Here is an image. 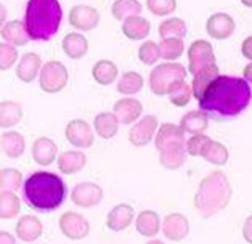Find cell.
I'll return each mask as SVG.
<instances>
[{"label": "cell", "instance_id": "obj_45", "mask_svg": "<svg viewBox=\"0 0 252 244\" xmlns=\"http://www.w3.org/2000/svg\"><path fill=\"white\" fill-rule=\"evenodd\" d=\"M241 53H243V57L246 60H249L251 63H252V35H249V37H246L243 40V44H241Z\"/></svg>", "mask_w": 252, "mask_h": 244}, {"label": "cell", "instance_id": "obj_10", "mask_svg": "<svg viewBox=\"0 0 252 244\" xmlns=\"http://www.w3.org/2000/svg\"><path fill=\"white\" fill-rule=\"evenodd\" d=\"M103 188L94 182L77 183L71 191V201L81 209H90V207L98 206L103 201Z\"/></svg>", "mask_w": 252, "mask_h": 244}, {"label": "cell", "instance_id": "obj_42", "mask_svg": "<svg viewBox=\"0 0 252 244\" xmlns=\"http://www.w3.org/2000/svg\"><path fill=\"white\" fill-rule=\"evenodd\" d=\"M146 8L156 16H167L177 10L175 0H146Z\"/></svg>", "mask_w": 252, "mask_h": 244}, {"label": "cell", "instance_id": "obj_26", "mask_svg": "<svg viewBox=\"0 0 252 244\" xmlns=\"http://www.w3.org/2000/svg\"><path fill=\"white\" fill-rule=\"evenodd\" d=\"M122 32L130 40H143L151 32V23L143 16H130L122 21Z\"/></svg>", "mask_w": 252, "mask_h": 244}, {"label": "cell", "instance_id": "obj_3", "mask_svg": "<svg viewBox=\"0 0 252 244\" xmlns=\"http://www.w3.org/2000/svg\"><path fill=\"white\" fill-rule=\"evenodd\" d=\"M63 21V8L57 0H29L23 24L29 40H50Z\"/></svg>", "mask_w": 252, "mask_h": 244}, {"label": "cell", "instance_id": "obj_47", "mask_svg": "<svg viewBox=\"0 0 252 244\" xmlns=\"http://www.w3.org/2000/svg\"><path fill=\"white\" fill-rule=\"evenodd\" d=\"M243 79L246 82H248L249 85L252 84V63H249V64H246L244 66V69H243Z\"/></svg>", "mask_w": 252, "mask_h": 244}, {"label": "cell", "instance_id": "obj_11", "mask_svg": "<svg viewBox=\"0 0 252 244\" xmlns=\"http://www.w3.org/2000/svg\"><path fill=\"white\" fill-rule=\"evenodd\" d=\"M158 127L159 121L156 116L146 114L145 118H141L132 125L130 132H128V142L133 146H137V148H143V146L150 145L155 140Z\"/></svg>", "mask_w": 252, "mask_h": 244}, {"label": "cell", "instance_id": "obj_46", "mask_svg": "<svg viewBox=\"0 0 252 244\" xmlns=\"http://www.w3.org/2000/svg\"><path fill=\"white\" fill-rule=\"evenodd\" d=\"M0 244H16V238L10 231L0 230Z\"/></svg>", "mask_w": 252, "mask_h": 244}, {"label": "cell", "instance_id": "obj_1", "mask_svg": "<svg viewBox=\"0 0 252 244\" xmlns=\"http://www.w3.org/2000/svg\"><path fill=\"white\" fill-rule=\"evenodd\" d=\"M252 90L243 77L219 76L202 92L199 109L209 118L230 119L239 116L251 105Z\"/></svg>", "mask_w": 252, "mask_h": 244}, {"label": "cell", "instance_id": "obj_48", "mask_svg": "<svg viewBox=\"0 0 252 244\" xmlns=\"http://www.w3.org/2000/svg\"><path fill=\"white\" fill-rule=\"evenodd\" d=\"M7 16H8V10L5 7L3 3H0V29L5 26V23H7Z\"/></svg>", "mask_w": 252, "mask_h": 244}, {"label": "cell", "instance_id": "obj_9", "mask_svg": "<svg viewBox=\"0 0 252 244\" xmlns=\"http://www.w3.org/2000/svg\"><path fill=\"white\" fill-rule=\"evenodd\" d=\"M64 137L74 148H79V151L89 150L95 142L94 129L84 119H72L67 122L64 127Z\"/></svg>", "mask_w": 252, "mask_h": 244}, {"label": "cell", "instance_id": "obj_43", "mask_svg": "<svg viewBox=\"0 0 252 244\" xmlns=\"http://www.w3.org/2000/svg\"><path fill=\"white\" fill-rule=\"evenodd\" d=\"M209 140H212V138L204 135V133H199V135H191V138H188L187 143H185L187 154L194 156V157H201V152H202V150H204V146L209 143Z\"/></svg>", "mask_w": 252, "mask_h": 244}, {"label": "cell", "instance_id": "obj_18", "mask_svg": "<svg viewBox=\"0 0 252 244\" xmlns=\"http://www.w3.org/2000/svg\"><path fill=\"white\" fill-rule=\"evenodd\" d=\"M42 69V58L39 53L28 52L21 55V58L16 63V77L24 84L34 82L39 77V72Z\"/></svg>", "mask_w": 252, "mask_h": 244}, {"label": "cell", "instance_id": "obj_19", "mask_svg": "<svg viewBox=\"0 0 252 244\" xmlns=\"http://www.w3.org/2000/svg\"><path fill=\"white\" fill-rule=\"evenodd\" d=\"M135 218V211L130 204L121 203L116 204L111 211L108 212L106 227L111 231H124L132 225Z\"/></svg>", "mask_w": 252, "mask_h": 244}, {"label": "cell", "instance_id": "obj_33", "mask_svg": "<svg viewBox=\"0 0 252 244\" xmlns=\"http://www.w3.org/2000/svg\"><path fill=\"white\" fill-rule=\"evenodd\" d=\"M158 34L161 35V39H185L188 34V28L187 23L182 20V18H169V20H164L158 28Z\"/></svg>", "mask_w": 252, "mask_h": 244}, {"label": "cell", "instance_id": "obj_2", "mask_svg": "<svg viewBox=\"0 0 252 244\" xmlns=\"http://www.w3.org/2000/svg\"><path fill=\"white\" fill-rule=\"evenodd\" d=\"M23 194L31 209L52 212L63 206L67 188L58 174L37 170L23 182Z\"/></svg>", "mask_w": 252, "mask_h": 244}, {"label": "cell", "instance_id": "obj_17", "mask_svg": "<svg viewBox=\"0 0 252 244\" xmlns=\"http://www.w3.org/2000/svg\"><path fill=\"white\" fill-rule=\"evenodd\" d=\"M15 233L23 243H34L44 235V223L35 215H21L15 225Z\"/></svg>", "mask_w": 252, "mask_h": 244}, {"label": "cell", "instance_id": "obj_28", "mask_svg": "<svg viewBox=\"0 0 252 244\" xmlns=\"http://www.w3.org/2000/svg\"><path fill=\"white\" fill-rule=\"evenodd\" d=\"M207 127H209V116L206 113H202L201 109L188 111L180 119V129L185 133H191V135L204 133L207 130Z\"/></svg>", "mask_w": 252, "mask_h": 244}, {"label": "cell", "instance_id": "obj_35", "mask_svg": "<svg viewBox=\"0 0 252 244\" xmlns=\"http://www.w3.org/2000/svg\"><path fill=\"white\" fill-rule=\"evenodd\" d=\"M145 79L137 71H127L119 77V82L116 85V89L121 95H137L138 92L143 90Z\"/></svg>", "mask_w": 252, "mask_h": 244}, {"label": "cell", "instance_id": "obj_37", "mask_svg": "<svg viewBox=\"0 0 252 244\" xmlns=\"http://www.w3.org/2000/svg\"><path fill=\"white\" fill-rule=\"evenodd\" d=\"M159 53L165 63H177V60L185 52V44L182 39H164L159 42Z\"/></svg>", "mask_w": 252, "mask_h": 244}, {"label": "cell", "instance_id": "obj_31", "mask_svg": "<svg viewBox=\"0 0 252 244\" xmlns=\"http://www.w3.org/2000/svg\"><path fill=\"white\" fill-rule=\"evenodd\" d=\"M119 76V69L111 60H100L92 68V77L100 85H111Z\"/></svg>", "mask_w": 252, "mask_h": 244}, {"label": "cell", "instance_id": "obj_24", "mask_svg": "<svg viewBox=\"0 0 252 244\" xmlns=\"http://www.w3.org/2000/svg\"><path fill=\"white\" fill-rule=\"evenodd\" d=\"M135 228L137 231L145 238H156L158 233L161 231V217L159 214L151 211V209H146V211H141L137 218H135Z\"/></svg>", "mask_w": 252, "mask_h": 244}, {"label": "cell", "instance_id": "obj_49", "mask_svg": "<svg viewBox=\"0 0 252 244\" xmlns=\"http://www.w3.org/2000/svg\"><path fill=\"white\" fill-rule=\"evenodd\" d=\"M145 244H165V243L161 241V240H156V238H153V240H150L148 243H145Z\"/></svg>", "mask_w": 252, "mask_h": 244}, {"label": "cell", "instance_id": "obj_40", "mask_svg": "<svg viewBox=\"0 0 252 244\" xmlns=\"http://www.w3.org/2000/svg\"><path fill=\"white\" fill-rule=\"evenodd\" d=\"M138 58L145 66H153L161 60V53H159V45L155 40H145L138 48Z\"/></svg>", "mask_w": 252, "mask_h": 244}, {"label": "cell", "instance_id": "obj_13", "mask_svg": "<svg viewBox=\"0 0 252 244\" xmlns=\"http://www.w3.org/2000/svg\"><path fill=\"white\" fill-rule=\"evenodd\" d=\"M235 29H236L235 20L228 13H223V11L211 15L206 23V30L209 37H212L214 40H226L233 35Z\"/></svg>", "mask_w": 252, "mask_h": 244}, {"label": "cell", "instance_id": "obj_32", "mask_svg": "<svg viewBox=\"0 0 252 244\" xmlns=\"http://www.w3.org/2000/svg\"><path fill=\"white\" fill-rule=\"evenodd\" d=\"M201 157L206 159L207 162L214 164V166L222 167L230 159V151L223 143L215 142V140H209V143L204 146V150L201 152Z\"/></svg>", "mask_w": 252, "mask_h": 244}, {"label": "cell", "instance_id": "obj_41", "mask_svg": "<svg viewBox=\"0 0 252 244\" xmlns=\"http://www.w3.org/2000/svg\"><path fill=\"white\" fill-rule=\"evenodd\" d=\"M20 60V53H18V48L5 44V42H0V71H8L18 63Z\"/></svg>", "mask_w": 252, "mask_h": 244}, {"label": "cell", "instance_id": "obj_25", "mask_svg": "<svg viewBox=\"0 0 252 244\" xmlns=\"http://www.w3.org/2000/svg\"><path fill=\"white\" fill-rule=\"evenodd\" d=\"M0 37L3 39L5 44H10L16 48L24 47L29 42L26 28L20 20H11L5 23V26L0 29Z\"/></svg>", "mask_w": 252, "mask_h": 244}, {"label": "cell", "instance_id": "obj_39", "mask_svg": "<svg viewBox=\"0 0 252 244\" xmlns=\"http://www.w3.org/2000/svg\"><path fill=\"white\" fill-rule=\"evenodd\" d=\"M23 186V174L15 167L0 169V191L16 193Z\"/></svg>", "mask_w": 252, "mask_h": 244}, {"label": "cell", "instance_id": "obj_30", "mask_svg": "<svg viewBox=\"0 0 252 244\" xmlns=\"http://www.w3.org/2000/svg\"><path fill=\"white\" fill-rule=\"evenodd\" d=\"M94 130L100 138L111 140L119 132V121L113 113H100L94 119Z\"/></svg>", "mask_w": 252, "mask_h": 244}, {"label": "cell", "instance_id": "obj_12", "mask_svg": "<svg viewBox=\"0 0 252 244\" xmlns=\"http://www.w3.org/2000/svg\"><path fill=\"white\" fill-rule=\"evenodd\" d=\"M67 21L74 29L81 30V32H87L100 24V11L90 5L79 3L71 7L69 13H67Z\"/></svg>", "mask_w": 252, "mask_h": 244}, {"label": "cell", "instance_id": "obj_23", "mask_svg": "<svg viewBox=\"0 0 252 244\" xmlns=\"http://www.w3.org/2000/svg\"><path fill=\"white\" fill-rule=\"evenodd\" d=\"M61 48L67 58L81 60L89 53V40L81 32H69L61 40Z\"/></svg>", "mask_w": 252, "mask_h": 244}, {"label": "cell", "instance_id": "obj_22", "mask_svg": "<svg viewBox=\"0 0 252 244\" xmlns=\"http://www.w3.org/2000/svg\"><path fill=\"white\" fill-rule=\"evenodd\" d=\"M0 151L10 159H18L26 151V138L16 130H7L0 135Z\"/></svg>", "mask_w": 252, "mask_h": 244}, {"label": "cell", "instance_id": "obj_4", "mask_svg": "<svg viewBox=\"0 0 252 244\" xmlns=\"http://www.w3.org/2000/svg\"><path fill=\"white\" fill-rule=\"evenodd\" d=\"M233 198V188L222 170H214L201 180L194 194V207L201 217L211 218L226 209Z\"/></svg>", "mask_w": 252, "mask_h": 244}, {"label": "cell", "instance_id": "obj_44", "mask_svg": "<svg viewBox=\"0 0 252 244\" xmlns=\"http://www.w3.org/2000/svg\"><path fill=\"white\" fill-rule=\"evenodd\" d=\"M243 238L248 244H252V214L244 220L243 225Z\"/></svg>", "mask_w": 252, "mask_h": 244}, {"label": "cell", "instance_id": "obj_20", "mask_svg": "<svg viewBox=\"0 0 252 244\" xmlns=\"http://www.w3.org/2000/svg\"><path fill=\"white\" fill-rule=\"evenodd\" d=\"M187 143V142H185ZM185 143L178 142V143H170L159 152V162L161 166L169 169V170H177L180 169L183 164L187 162V148H185Z\"/></svg>", "mask_w": 252, "mask_h": 244}, {"label": "cell", "instance_id": "obj_6", "mask_svg": "<svg viewBox=\"0 0 252 244\" xmlns=\"http://www.w3.org/2000/svg\"><path fill=\"white\" fill-rule=\"evenodd\" d=\"M188 71L180 63H161L150 72V89L156 96L167 95L169 89L178 81H185Z\"/></svg>", "mask_w": 252, "mask_h": 244}, {"label": "cell", "instance_id": "obj_34", "mask_svg": "<svg viewBox=\"0 0 252 244\" xmlns=\"http://www.w3.org/2000/svg\"><path fill=\"white\" fill-rule=\"evenodd\" d=\"M21 212V199L13 191H0V220H11Z\"/></svg>", "mask_w": 252, "mask_h": 244}, {"label": "cell", "instance_id": "obj_15", "mask_svg": "<svg viewBox=\"0 0 252 244\" xmlns=\"http://www.w3.org/2000/svg\"><path fill=\"white\" fill-rule=\"evenodd\" d=\"M113 114L118 118V121L124 125H130L133 122L140 121L141 114H143V105L137 98L132 96H126L114 103Z\"/></svg>", "mask_w": 252, "mask_h": 244}, {"label": "cell", "instance_id": "obj_36", "mask_svg": "<svg viewBox=\"0 0 252 244\" xmlns=\"http://www.w3.org/2000/svg\"><path fill=\"white\" fill-rule=\"evenodd\" d=\"M141 11H143V5L137 0H116L111 5V13L118 21H124L130 16H140Z\"/></svg>", "mask_w": 252, "mask_h": 244}, {"label": "cell", "instance_id": "obj_16", "mask_svg": "<svg viewBox=\"0 0 252 244\" xmlns=\"http://www.w3.org/2000/svg\"><path fill=\"white\" fill-rule=\"evenodd\" d=\"M31 154L35 164L42 167H48L57 161L58 157V146L48 137H39L34 140L32 148H31Z\"/></svg>", "mask_w": 252, "mask_h": 244}, {"label": "cell", "instance_id": "obj_14", "mask_svg": "<svg viewBox=\"0 0 252 244\" xmlns=\"http://www.w3.org/2000/svg\"><path fill=\"white\" fill-rule=\"evenodd\" d=\"M161 230L164 236L170 241H183L189 235V222L187 215L180 212H172L164 217L161 222Z\"/></svg>", "mask_w": 252, "mask_h": 244}, {"label": "cell", "instance_id": "obj_27", "mask_svg": "<svg viewBox=\"0 0 252 244\" xmlns=\"http://www.w3.org/2000/svg\"><path fill=\"white\" fill-rule=\"evenodd\" d=\"M185 143L187 138H185V132L180 129V125H175V124H165L159 125L158 127V132L155 135V146L158 151H161L164 146H167L170 143Z\"/></svg>", "mask_w": 252, "mask_h": 244}, {"label": "cell", "instance_id": "obj_38", "mask_svg": "<svg viewBox=\"0 0 252 244\" xmlns=\"http://www.w3.org/2000/svg\"><path fill=\"white\" fill-rule=\"evenodd\" d=\"M167 96H169V100L174 106H178V108L187 106L193 98L191 85L187 84V81H178L169 89Z\"/></svg>", "mask_w": 252, "mask_h": 244}, {"label": "cell", "instance_id": "obj_7", "mask_svg": "<svg viewBox=\"0 0 252 244\" xmlns=\"http://www.w3.org/2000/svg\"><path fill=\"white\" fill-rule=\"evenodd\" d=\"M69 81L67 68L58 60H50L42 64L39 72V87L45 93H60L63 92Z\"/></svg>", "mask_w": 252, "mask_h": 244}, {"label": "cell", "instance_id": "obj_29", "mask_svg": "<svg viewBox=\"0 0 252 244\" xmlns=\"http://www.w3.org/2000/svg\"><path fill=\"white\" fill-rule=\"evenodd\" d=\"M23 106L13 100L0 101V129H11L23 121Z\"/></svg>", "mask_w": 252, "mask_h": 244}, {"label": "cell", "instance_id": "obj_50", "mask_svg": "<svg viewBox=\"0 0 252 244\" xmlns=\"http://www.w3.org/2000/svg\"><path fill=\"white\" fill-rule=\"evenodd\" d=\"M243 5H246V7H252V2H248V0H243Z\"/></svg>", "mask_w": 252, "mask_h": 244}, {"label": "cell", "instance_id": "obj_5", "mask_svg": "<svg viewBox=\"0 0 252 244\" xmlns=\"http://www.w3.org/2000/svg\"><path fill=\"white\" fill-rule=\"evenodd\" d=\"M188 72L193 76L191 93L196 100H199L207 85L220 76L219 64L217 60H215L214 47L211 42H207L204 39H198L189 45Z\"/></svg>", "mask_w": 252, "mask_h": 244}, {"label": "cell", "instance_id": "obj_8", "mask_svg": "<svg viewBox=\"0 0 252 244\" xmlns=\"http://www.w3.org/2000/svg\"><path fill=\"white\" fill-rule=\"evenodd\" d=\"M58 227L63 236L71 241H81L90 235V223L79 212H63L58 218Z\"/></svg>", "mask_w": 252, "mask_h": 244}, {"label": "cell", "instance_id": "obj_21", "mask_svg": "<svg viewBox=\"0 0 252 244\" xmlns=\"http://www.w3.org/2000/svg\"><path fill=\"white\" fill-rule=\"evenodd\" d=\"M57 164L61 174L64 175H74L85 167L87 164V156H85L84 151L79 150H67L63 151L61 154L57 157Z\"/></svg>", "mask_w": 252, "mask_h": 244}]
</instances>
